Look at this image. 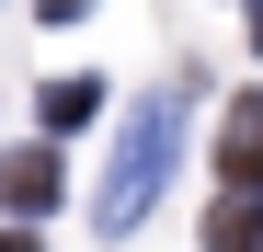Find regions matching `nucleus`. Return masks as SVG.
<instances>
[{"mask_svg": "<svg viewBox=\"0 0 263 252\" xmlns=\"http://www.w3.org/2000/svg\"><path fill=\"white\" fill-rule=\"evenodd\" d=\"M0 252H34V229H0Z\"/></svg>", "mask_w": 263, "mask_h": 252, "instance_id": "nucleus-7", "label": "nucleus"}, {"mask_svg": "<svg viewBox=\"0 0 263 252\" xmlns=\"http://www.w3.org/2000/svg\"><path fill=\"white\" fill-rule=\"evenodd\" d=\"M92 115H103V80H92V69H58V80H46V126L69 138V126H92Z\"/></svg>", "mask_w": 263, "mask_h": 252, "instance_id": "nucleus-5", "label": "nucleus"}, {"mask_svg": "<svg viewBox=\"0 0 263 252\" xmlns=\"http://www.w3.org/2000/svg\"><path fill=\"white\" fill-rule=\"evenodd\" d=\"M58 195H69V160L58 149H12L0 160V206H12V218H46Z\"/></svg>", "mask_w": 263, "mask_h": 252, "instance_id": "nucleus-2", "label": "nucleus"}, {"mask_svg": "<svg viewBox=\"0 0 263 252\" xmlns=\"http://www.w3.org/2000/svg\"><path fill=\"white\" fill-rule=\"evenodd\" d=\"M252 46H263V12H252Z\"/></svg>", "mask_w": 263, "mask_h": 252, "instance_id": "nucleus-8", "label": "nucleus"}, {"mask_svg": "<svg viewBox=\"0 0 263 252\" xmlns=\"http://www.w3.org/2000/svg\"><path fill=\"white\" fill-rule=\"evenodd\" d=\"M172 149H183V92L126 103V126H115V160H103V184H92V229H103V241H126V229L160 206V184H172Z\"/></svg>", "mask_w": 263, "mask_h": 252, "instance_id": "nucleus-1", "label": "nucleus"}, {"mask_svg": "<svg viewBox=\"0 0 263 252\" xmlns=\"http://www.w3.org/2000/svg\"><path fill=\"white\" fill-rule=\"evenodd\" d=\"M206 252H263V195H240V184L217 195L206 206Z\"/></svg>", "mask_w": 263, "mask_h": 252, "instance_id": "nucleus-4", "label": "nucleus"}, {"mask_svg": "<svg viewBox=\"0 0 263 252\" xmlns=\"http://www.w3.org/2000/svg\"><path fill=\"white\" fill-rule=\"evenodd\" d=\"M217 172H229L240 195H263V92H240L229 115H217Z\"/></svg>", "mask_w": 263, "mask_h": 252, "instance_id": "nucleus-3", "label": "nucleus"}, {"mask_svg": "<svg viewBox=\"0 0 263 252\" xmlns=\"http://www.w3.org/2000/svg\"><path fill=\"white\" fill-rule=\"evenodd\" d=\"M80 12H92V0H34V23H80Z\"/></svg>", "mask_w": 263, "mask_h": 252, "instance_id": "nucleus-6", "label": "nucleus"}]
</instances>
